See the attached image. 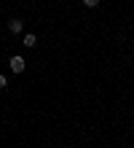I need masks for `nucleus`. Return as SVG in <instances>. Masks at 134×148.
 I'll return each mask as SVG.
<instances>
[{
    "mask_svg": "<svg viewBox=\"0 0 134 148\" xmlns=\"http://www.w3.org/2000/svg\"><path fill=\"white\" fill-rule=\"evenodd\" d=\"M8 65H11L14 73H22L24 67H27V65H24V57H11V62H8Z\"/></svg>",
    "mask_w": 134,
    "mask_h": 148,
    "instance_id": "f257e3e1",
    "label": "nucleus"
},
{
    "mask_svg": "<svg viewBox=\"0 0 134 148\" xmlns=\"http://www.w3.org/2000/svg\"><path fill=\"white\" fill-rule=\"evenodd\" d=\"M8 30L16 35V32H22V30H24V22H22V19H11V22H8Z\"/></svg>",
    "mask_w": 134,
    "mask_h": 148,
    "instance_id": "f03ea898",
    "label": "nucleus"
},
{
    "mask_svg": "<svg viewBox=\"0 0 134 148\" xmlns=\"http://www.w3.org/2000/svg\"><path fill=\"white\" fill-rule=\"evenodd\" d=\"M35 43H38L35 35H32V32H27V35H24V46H35Z\"/></svg>",
    "mask_w": 134,
    "mask_h": 148,
    "instance_id": "7ed1b4c3",
    "label": "nucleus"
},
{
    "mask_svg": "<svg viewBox=\"0 0 134 148\" xmlns=\"http://www.w3.org/2000/svg\"><path fill=\"white\" fill-rule=\"evenodd\" d=\"M97 3L99 0H83V5H88V8H97Z\"/></svg>",
    "mask_w": 134,
    "mask_h": 148,
    "instance_id": "20e7f679",
    "label": "nucleus"
},
{
    "mask_svg": "<svg viewBox=\"0 0 134 148\" xmlns=\"http://www.w3.org/2000/svg\"><path fill=\"white\" fill-rule=\"evenodd\" d=\"M5 84H8V81H5V75H0V89H3Z\"/></svg>",
    "mask_w": 134,
    "mask_h": 148,
    "instance_id": "39448f33",
    "label": "nucleus"
}]
</instances>
